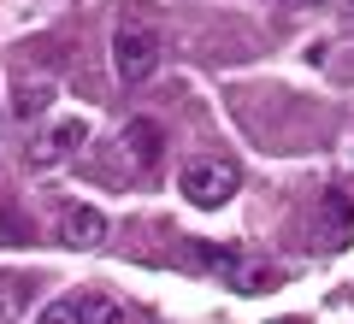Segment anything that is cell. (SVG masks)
Here are the masks:
<instances>
[{
  "mask_svg": "<svg viewBox=\"0 0 354 324\" xmlns=\"http://www.w3.org/2000/svg\"><path fill=\"white\" fill-rule=\"evenodd\" d=\"M113 71H118V83H148L160 71V36L148 24H118L113 30Z\"/></svg>",
  "mask_w": 354,
  "mask_h": 324,
  "instance_id": "1",
  "label": "cell"
},
{
  "mask_svg": "<svg viewBox=\"0 0 354 324\" xmlns=\"http://www.w3.org/2000/svg\"><path fill=\"white\" fill-rule=\"evenodd\" d=\"M183 195L195 200V207H225L230 195H236V183H242V171L230 160H218V153H201V160H189L183 165Z\"/></svg>",
  "mask_w": 354,
  "mask_h": 324,
  "instance_id": "2",
  "label": "cell"
},
{
  "mask_svg": "<svg viewBox=\"0 0 354 324\" xmlns=\"http://www.w3.org/2000/svg\"><path fill=\"white\" fill-rule=\"evenodd\" d=\"M165 153V130L153 124V118H130L124 130H118V160L130 165V171H153Z\"/></svg>",
  "mask_w": 354,
  "mask_h": 324,
  "instance_id": "3",
  "label": "cell"
},
{
  "mask_svg": "<svg viewBox=\"0 0 354 324\" xmlns=\"http://www.w3.org/2000/svg\"><path fill=\"white\" fill-rule=\"evenodd\" d=\"M101 236H106V212H95V207H65L59 212V242H71V248H95Z\"/></svg>",
  "mask_w": 354,
  "mask_h": 324,
  "instance_id": "4",
  "label": "cell"
},
{
  "mask_svg": "<svg viewBox=\"0 0 354 324\" xmlns=\"http://www.w3.org/2000/svg\"><path fill=\"white\" fill-rule=\"evenodd\" d=\"M83 142V118H59V124L41 136V148H36V165H53V160H65V153Z\"/></svg>",
  "mask_w": 354,
  "mask_h": 324,
  "instance_id": "5",
  "label": "cell"
},
{
  "mask_svg": "<svg viewBox=\"0 0 354 324\" xmlns=\"http://www.w3.org/2000/svg\"><path fill=\"white\" fill-rule=\"evenodd\" d=\"M83 324H136V312L113 295H83Z\"/></svg>",
  "mask_w": 354,
  "mask_h": 324,
  "instance_id": "6",
  "label": "cell"
},
{
  "mask_svg": "<svg viewBox=\"0 0 354 324\" xmlns=\"http://www.w3.org/2000/svg\"><path fill=\"white\" fill-rule=\"evenodd\" d=\"M36 324H83V295H59V301H48Z\"/></svg>",
  "mask_w": 354,
  "mask_h": 324,
  "instance_id": "7",
  "label": "cell"
},
{
  "mask_svg": "<svg viewBox=\"0 0 354 324\" xmlns=\"http://www.w3.org/2000/svg\"><path fill=\"white\" fill-rule=\"evenodd\" d=\"M30 295V283L24 277H0V324H12L18 318V301Z\"/></svg>",
  "mask_w": 354,
  "mask_h": 324,
  "instance_id": "8",
  "label": "cell"
},
{
  "mask_svg": "<svg viewBox=\"0 0 354 324\" xmlns=\"http://www.w3.org/2000/svg\"><path fill=\"white\" fill-rule=\"evenodd\" d=\"M36 106H48V88H24L18 95V113H36Z\"/></svg>",
  "mask_w": 354,
  "mask_h": 324,
  "instance_id": "9",
  "label": "cell"
},
{
  "mask_svg": "<svg viewBox=\"0 0 354 324\" xmlns=\"http://www.w3.org/2000/svg\"><path fill=\"white\" fill-rule=\"evenodd\" d=\"M295 6H319V0H295Z\"/></svg>",
  "mask_w": 354,
  "mask_h": 324,
  "instance_id": "10",
  "label": "cell"
},
{
  "mask_svg": "<svg viewBox=\"0 0 354 324\" xmlns=\"http://www.w3.org/2000/svg\"><path fill=\"white\" fill-rule=\"evenodd\" d=\"M348 6H354V0H348Z\"/></svg>",
  "mask_w": 354,
  "mask_h": 324,
  "instance_id": "11",
  "label": "cell"
}]
</instances>
